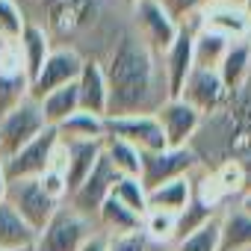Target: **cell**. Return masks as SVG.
Returning a JSON list of instances; mask_svg holds the SVG:
<instances>
[{
	"label": "cell",
	"mask_w": 251,
	"mask_h": 251,
	"mask_svg": "<svg viewBox=\"0 0 251 251\" xmlns=\"http://www.w3.org/2000/svg\"><path fill=\"white\" fill-rule=\"evenodd\" d=\"M245 251H251V248H245Z\"/></svg>",
	"instance_id": "7bdbcfd3"
},
{
	"label": "cell",
	"mask_w": 251,
	"mask_h": 251,
	"mask_svg": "<svg viewBox=\"0 0 251 251\" xmlns=\"http://www.w3.org/2000/svg\"><path fill=\"white\" fill-rule=\"evenodd\" d=\"M239 9H242V15L251 21V0H242V6H239Z\"/></svg>",
	"instance_id": "f35d334b"
},
{
	"label": "cell",
	"mask_w": 251,
	"mask_h": 251,
	"mask_svg": "<svg viewBox=\"0 0 251 251\" xmlns=\"http://www.w3.org/2000/svg\"><path fill=\"white\" fill-rule=\"evenodd\" d=\"M189 201H192V175L169 180L148 192V210H163V213H175V216H180L189 207Z\"/></svg>",
	"instance_id": "603a6c76"
},
{
	"label": "cell",
	"mask_w": 251,
	"mask_h": 251,
	"mask_svg": "<svg viewBox=\"0 0 251 251\" xmlns=\"http://www.w3.org/2000/svg\"><path fill=\"white\" fill-rule=\"evenodd\" d=\"M27 24L42 27L53 45L74 48L83 36H95L103 21V0H15Z\"/></svg>",
	"instance_id": "7a4b0ae2"
},
{
	"label": "cell",
	"mask_w": 251,
	"mask_h": 251,
	"mask_svg": "<svg viewBox=\"0 0 251 251\" xmlns=\"http://www.w3.org/2000/svg\"><path fill=\"white\" fill-rule=\"evenodd\" d=\"M106 77V118L118 115H154L169 100L160 56L127 27H121L103 59Z\"/></svg>",
	"instance_id": "6da1fadb"
},
{
	"label": "cell",
	"mask_w": 251,
	"mask_h": 251,
	"mask_svg": "<svg viewBox=\"0 0 251 251\" xmlns=\"http://www.w3.org/2000/svg\"><path fill=\"white\" fill-rule=\"evenodd\" d=\"M236 204H239V207H242V210L251 216V192H242V195H236Z\"/></svg>",
	"instance_id": "74e56055"
},
{
	"label": "cell",
	"mask_w": 251,
	"mask_h": 251,
	"mask_svg": "<svg viewBox=\"0 0 251 251\" xmlns=\"http://www.w3.org/2000/svg\"><path fill=\"white\" fill-rule=\"evenodd\" d=\"M106 236V233H103ZM106 251H157V245H151V239L136 230V233H121V236H106Z\"/></svg>",
	"instance_id": "d6a6232c"
},
{
	"label": "cell",
	"mask_w": 251,
	"mask_h": 251,
	"mask_svg": "<svg viewBox=\"0 0 251 251\" xmlns=\"http://www.w3.org/2000/svg\"><path fill=\"white\" fill-rule=\"evenodd\" d=\"M225 3H230V6H242V0H225Z\"/></svg>",
	"instance_id": "60d3db41"
},
{
	"label": "cell",
	"mask_w": 251,
	"mask_h": 251,
	"mask_svg": "<svg viewBox=\"0 0 251 251\" xmlns=\"http://www.w3.org/2000/svg\"><path fill=\"white\" fill-rule=\"evenodd\" d=\"M56 145H59L56 130H53V127H45L33 142H27L21 151H15L12 157L3 160L6 180H39V177L48 172Z\"/></svg>",
	"instance_id": "ba28073f"
},
{
	"label": "cell",
	"mask_w": 251,
	"mask_h": 251,
	"mask_svg": "<svg viewBox=\"0 0 251 251\" xmlns=\"http://www.w3.org/2000/svg\"><path fill=\"white\" fill-rule=\"evenodd\" d=\"M130 30L160 56L180 33V24L157 3V0H136L130 6Z\"/></svg>",
	"instance_id": "5b68a950"
},
{
	"label": "cell",
	"mask_w": 251,
	"mask_h": 251,
	"mask_svg": "<svg viewBox=\"0 0 251 251\" xmlns=\"http://www.w3.org/2000/svg\"><path fill=\"white\" fill-rule=\"evenodd\" d=\"M6 172H3V160H0V204H3L6 201Z\"/></svg>",
	"instance_id": "8d00e7d4"
},
{
	"label": "cell",
	"mask_w": 251,
	"mask_h": 251,
	"mask_svg": "<svg viewBox=\"0 0 251 251\" xmlns=\"http://www.w3.org/2000/svg\"><path fill=\"white\" fill-rule=\"evenodd\" d=\"M15 45H18L21 62H24V68H27V77L33 80V77L39 74V68L45 65V59L50 56L53 42H50V36H48L42 27H36V24H24V30H21V36L15 39Z\"/></svg>",
	"instance_id": "ffe728a7"
},
{
	"label": "cell",
	"mask_w": 251,
	"mask_h": 251,
	"mask_svg": "<svg viewBox=\"0 0 251 251\" xmlns=\"http://www.w3.org/2000/svg\"><path fill=\"white\" fill-rule=\"evenodd\" d=\"M157 3H160L177 24H189V21H195V18L204 12V6L210 3V0H157Z\"/></svg>",
	"instance_id": "1f68e13d"
},
{
	"label": "cell",
	"mask_w": 251,
	"mask_h": 251,
	"mask_svg": "<svg viewBox=\"0 0 251 251\" xmlns=\"http://www.w3.org/2000/svg\"><path fill=\"white\" fill-rule=\"evenodd\" d=\"M30 251H33V248H30Z\"/></svg>",
	"instance_id": "ee69618b"
},
{
	"label": "cell",
	"mask_w": 251,
	"mask_h": 251,
	"mask_svg": "<svg viewBox=\"0 0 251 251\" xmlns=\"http://www.w3.org/2000/svg\"><path fill=\"white\" fill-rule=\"evenodd\" d=\"M201 15L189 24H180L177 39L160 53V68H163V80H166V92L169 98H180V89L186 83V77L192 74L195 62H192V33L198 27Z\"/></svg>",
	"instance_id": "8fae6325"
},
{
	"label": "cell",
	"mask_w": 251,
	"mask_h": 251,
	"mask_svg": "<svg viewBox=\"0 0 251 251\" xmlns=\"http://www.w3.org/2000/svg\"><path fill=\"white\" fill-rule=\"evenodd\" d=\"M227 48H230V39H225V36H219V33H213L201 24L195 27V33H192V62H195V68H219Z\"/></svg>",
	"instance_id": "d4e9b609"
},
{
	"label": "cell",
	"mask_w": 251,
	"mask_h": 251,
	"mask_svg": "<svg viewBox=\"0 0 251 251\" xmlns=\"http://www.w3.org/2000/svg\"><path fill=\"white\" fill-rule=\"evenodd\" d=\"M201 27L230 39V42H239V39H251V21L242 15L239 6H230L225 0H213V3L204 6L201 12Z\"/></svg>",
	"instance_id": "9a60e30c"
},
{
	"label": "cell",
	"mask_w": 251,
	"mask_h": 251,
	"mask_svg": "<svg viewBox=\"0 0 251 251\" xmlns=\"http://www.w3.org/2000/svg\"><path fill=\"white\" fill-rule=\"evenodd\" d=\"M115 201H121L127 210H133L136 216H145L148 213V189L142 186L139 177H118L112 183V192H109Z\"/></svg>",
	"instance_id": "f1b7e54d"
},
{
	"label": "cell",
	"mask_w": 251,
	"mask_h": 251,
	"mask_svg": "<svg viewBox=\"0 0 251 251\" xmlns=\"http://www.w3.org/2000/svg\"><path fill=\"white\" fill-rule=\"evenodd\" d=\"M45 127H48V124H45L39 100H33V98L21 100L15 109H9L3 118H0V160H6L15 151H21Z\"/></svg>",
	"instance_id": "277c9868"
},
{
	"label": "cell",
	"mask_w": 251,
	"mask_h": 251,
	"mask_svg": "<svg viewBox=\"0 0 251 251\" xmlns=\"http://www.w3.org/2000/svg\"><path fill=\"white\" fill-rule=\"evenodd\" d=\"M24 15L18 9L15 0H0V39H6V42H15L24 30Z\"/></svg>",
	"instance_id": "4dcf8cb0"
},
{
	"label": "cell",
	"mask_w": 251,
	"mask_h": 251,
	"mask_svg": "<svg viewBox=\"0 0 251 251\" xmlns=\"http://www.w3.org/2000/svg\"><path fill=\"white\" fill-rule=\"evenodd\" d=\"M98 230V225L68 204H59V210L50 216V222L39 230L33 251H80V245Z\"/></svg>",
	"instance_id": "3957f363"
},
{
	"label": "cell",
	"mask_w": 251,
	"mask_h": 251,
	"mask_svg": "<svg viewBox=\"0 0 251 251\" xmlns=\"http://www.w3.org/2000/svg\"><path fill=\"white\" fill-rule=\"evenodd\" d=\"M59 145L65 148V189L71 195L92 175L95 163L100 160V142H68V139H59Z\"/></svg>",
	"instance_id": "ac0fdd59"
},
{
	"label": "cell",
	"mask_w": 251,
	"mask_h": 251,
	"mask_svg": "<svg viewBox=\"0 0 251 251\" xmlns=\"http://www.w3.org/2000/svg\"><path fill=\"white\" fill-rule=\"evenodd\" d=\"M219 225V251H245L251 248V216L239 204H227L216 213Z\"/></svg>",
	"instance_id": "e0dca14e"
},
{
	"label": "cell",
	"mask_w": 251,
	"mask_h": 251,
	"mask_svg": "<svg viewBox=\"0 0 251 251\" xmlns=\"http://www.w3.org/2000/svg\"><path fill=\"white\" fill-rule=\"evenodd\" d=\"M230 163H236V166H239V172H242L239 195H242V192H251V157H245V160H230Z\"/></svg>",
	"instance_id": "e575fe53"
},
{
	"label": "cell",
	"mask_w": 251,
	"mask_h": 251,
	"mask_svg": "<svg viewBox=\"0 0 251 251\" xmlns=\"http://www.w3.org/2000/svg\"><path fill=\"white\" fill-rule=\"evenodd\" d=\"M39 183H42V189L53 198V201H65L68 198V189H65V175H59V172H53V169H48L42 177H39Z\"/></svg>",
	"instance_id": "836d02e7"
},
{
	"label": "cell",
	"mask_w": 251,
	"mask_h": 251,
	"mask_svg": "<svg viewBox=\"0 0 251 251\" xmlns=\"http://www.w3.org/2000/svg\"><path fill=\"white\" fill-rule=\"evenodd\" d=\"M74 86H77L80 112L106 118V77H103L100 59H83V68H80V77Z\"/></svg>",
	"instance_id": "2e32d148"
},
{
	"label": "cell",
	"mask_w": 251,
	"mask_h": 251,
	"mask_svg": "<svg viewBox=\"0 0 251 251\" xmlns=\"http://www.w3.org/2000/svg\"><path fill=\"white\" fill-rule=\"evenodd\" d=\"M142 233L151 239V245L163 248V245H175V233H177V216L175 213H163V210H148L142 216Z\"/></svg>",
	"instance_id": "83f0119b"
},
{
	"label": "cell",
	"mask_w": 251,
	"mask_h": 251,
	"mask_svg": "<svg viewBox=\"0 0 251 251\" xmlns=\"http://www.w3.org/2000/svg\"><path fill=\"white\" fill-rule=\"evenodd\" d=\"M118 180V175L109 169V163L100 157L98 163H95V169H92V175L62 201V204H68L71 210H77L80 216H86V219H92L95 222V216H98V210H100V204L109 198V192H112V183Z\"/></svg>",
	"instance_id": "5bb4252c"
},
{
	"label": "cell",
	"mask_w": 251,
	"mask_h": 251,
	"mask_svg": "<svg viewBox=\"0 0 251 251\" xmlns=\"http://www.w3.org/2000/svg\"><path fill=\"white\" fill-rule=\"evenodd\" d=\"M3 50H6V39H0V71H3Z\"/></svg>",
	"instance_id": "ab89813d"
},
{
	"label": "cell",
	"mask_w": 251,
	"mask_h": 251,
	"mask_svg": "<svg viewBox=\"0 0 251 251\" xmlns=\"http://www.w3.org/2000/svg\"><path fill=\"white\" fill-rule=\"evenodd\" d=\"M42 106V115H45V124L48 127H59L62 121H68L74 112H80V100H77V86H62L50 95H45L39 100Z\"/></svg>",
	"instance_id": "484cf974"
},
{
	"label": "cell",
	"mask_w": 251,
	"mask_h": 251,
	"mask_svg": "<svg viewBox=\"0 0 251 251\" xmlns=\"http://www.w3.org/2000/svg\"><path fill=\"white\" fill-rule=\"evenodd\" d=\"M6 204L39 233L50 216L59 210V201H53L39 180H9L6 183Z\"/></svg>",
	"instance_id": "9c48e42d"
},
{
	"label": "cell",
	"mask_w": 251,
	"mask_h": 251,
	"mask_svg": "<svg viewBox=\"0 0 251 251\" xmlns=\"http://www.w3.org/2000/svg\"><path fill=\"white\" fill-rule=\"evenodd\" d=\"M80 251H106V236H103L100 230H95V233L80 245Z\"/></svg>",
	"instance_id": "d590c367"
},
{
	"label": "cell",
	"mask_w": 251,
	"mask_h": 251,
	"mask_svg": "<svg viewBox=\"0 0 251 251\" xmlns=\"http://www.w3.org/2000/svg\"><path fill=\"white\" fill-rule=\"evenodd\" d=\"M103 136H115V139H121V142H127V145H133L139 154H154V151L169 148L154 115H118V118H103Z\"/></svg>",
	"instance_id": "30bf717a"
},
{
	"label": "cell",
	"mask_w": 251,
	"mask_h": 251,
	"mask_svg": "<svg viewBox=\"0 0 251 251\" xmlns=\"http://www.w3.org/2000/svg\"><path fill=\"white\" fill-rule=\"evenodd\" d=\"M95 225L106 236H121V233H136V230H142V216H136L133 210H127L121 201H115L109 195L100 204V210L95 216Z\"/></svg>",
	"instance_id": "7402d4cb"
},
{
	"label": "cell",
	"mask_w": 251,
	"mask_h": 251,
	"mask_svg": "<svg viewBox=\"0 0 251 251\" xmlns=\"http://www.w3.org/2000/svg\"><path fill=\"white\" fill-rule=\"evenodd\" d=\"M180 100L189 103L201 118H210L227 103V89L222 86L216 68H192L180 89Z\"/></svg>",
	"instance_id": "4fadbf2b"
},
{
	"label": "cell",
	"mask_w": 251,
	"mask_h": 251,
	"mask_svg": "<svg viewBox=\"0 0 251 251\" xmlns=\"http://www.w3.org/2000/svg\"><path fill=\"white\" fill-rule=\"evenodd\" d=\"M100 157L109 163V169L118 175V177H139V166H142V154L121 142L115 136H103L100 139Z\"/></svg>",
	"instance_id": "cb8c5ba5"
},
{
	"label": "cell",
	"mask_w": 251,
	"mask_h": 251,
	"mask_svg": "<svg viewBox=\"0 0 251 251\" xmlns=\"http://www.w3.org/2000/svg\"><path fill=\"white\" fill-rule=\"evenodd\" d=\"M83 53L74 50V48H59L53 45L50 56L45 59V65L39 68V74L30 80V98L33 100H42L45 95L62 89V86H74L77 77H80V68H83Z\"/></svg>",
	"instance_id": "52a82bcc"
},
{
	"label": "cell",
	"mask_w": 251,
	"mask_h": 251,
	"mask_svg": "<svg viewBox=\"0 0 251 251\" xmlns=\"http://www.w3.org/2000/svg\"><path fill=\"white\" fill-rule=\"evenodd\" d=\"M121 3H127V9H130V6H133V3H136V0H121Z\"/></svg>",
	"instance_id": "b9f144b4"
},
{
	"label": "cell",
	"mask_w": 251,
	"mask_h": 251,
	"mask_svg": "<svg viewBox=\"0 0 251 251\" xmlns=\"http://www.w3.org/2000/svg\"><path fill=\"white\" fill-rule=\"evenodd\" d=\"M198 169H201V163H198L192 148H163L154 154H142L139 180L151 192L154 186H163V183L177 180V177H189Z\"/></svg>",
	"instance_id": "8992f818"
},
{
	"label": "cell",
	"mask_w": 251,
	"mask_h": 251,
	"mask_svg": "<svg viewBox=\"0 0 251 251\" xmlns=\"http://www.w3.org/2000/svg\"><path fill=\"white\" fill-rule=\"evenodd\" d=\"M59 139L68 142H100L103 139V118L92 115V112H74L68 121H62L56 127Z\"/></svg>",
	"instance_id": "4316f807"
},
{
	"label": "cell",
	"mask_w": 251,
	"mask_h": 251,
	"mask_svg": "<svg viewBox=\"0 0 251 251\" xmlns=\"http://www.w3.org/2000/svg\"><path fill=\"white\" fill-rule=\"evenodd\" d=\"M172 251H219V225H216V216L210 222H204L201 227H195L192 233H186L183 239H177L172 245Z\"/></svg>",
	"instance_id": "f546056e"
},
{
	"label": "cell",
	"mask_w": 251,
	"mask_h": 251,
	"mask_svg": "<svg viewBox=\"0 0 251 251\" xmlns=\"http://www.w3.org/2000/svg\"><path fill=\"white\" fill-rule=\"evenodd\" d=\"M36 230L3 201L0 204V251H30L36 245Z\"/></svg>",
	"instance_id": "44dd1931"
},
{
	"label": "cell",
	"mask_w": 251,
	"mask_h": 251,
	"mask_svg": "<svg viewBox=\"0 0 251 251\" xmlns=\"http://www.w3.org/2000/svg\"><path fill=\"white\" fill-rule=\"evenodd\" d=\"M154 118H157V124H160L163 139H166L169 148H189L192 139H195L198 130H201V121H204V118H201L189 103H183L180 98L163 100V106L154 112Z\"/></svg>",
	"instance_id": "7c38bea8"
},
{
	"label": "cell",
	"mask_w": 251,
	"mask_h": 251,
	"mask_svg": "<svg viewBox=\"0 0 251 251\" xmlns=\"http://www.w3.org/2000/svg\"><path fill=\"white\" fill-rule=\"evenodd\" d=\"M222 86L227 89V95L239 92L248 77H251V39H239V42H230L227 53L222 56L219 68H216Z\"/></svg>",
	"instance_id": "d6986e66"
}]
</instances>
